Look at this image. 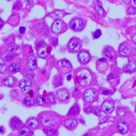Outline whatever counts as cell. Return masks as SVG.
<instances>
[{
    "mask_svg": "<svg viewBox=\"0 0 136 136\" xmlns=\"http://www.w3.org/2000/svg\"><path fill=\"white\" fill-rule=\"evenodd\" d=\"M75 79L80 85L86 87L91 83L93 76L91 72L87 68H81L76 72Z\"/></svg>",
    "mask_w": 136,
    "mask_h": 136,
    "instance_id": "1",
    "label": "cell"
},
{
    "mask_svg": "<svg viewBox=\"0 0 136 136\" xmlns=\"http://www.w3.org/2000/svg\"><path fill=\"white\" fill-rule=\"evenodd\" d=\"M39 121L43 127L51 128L57 125L58 119L57 116L52 113L45 112L40 115Z\"/></svg>",
    "mask_w": 136,
    "mask_h": 136,
    "instance_id": "2",
    "label": "cell"
},
{
    "mask_svg": "<svg viewBox=\"0 0 136 136\" xmlns=\"http://www.w3.org/2000/svg\"><path fill=\"white\" fill-rule=\"evenodd\" d=\"M97 97V93L95 89L89 88L87 89L83 94V98L87 103H91L95 101Z\"/></svg>",
    "mask_w": 136,
    "mask_h": 136,
    "instance_id": "3",
    "label": "cell"
},
{
    "mask_svg": "<svg viewBox=\"0 0 136 136\" xmlns=\"http://www.w3.org/2000/svg\"><path fill=\"white\" fill-rule=\"evenodd\" d=\"M66 25L61 20H57L53 22L52 26V30L54 34L61 33L66 30Z\"/></svg>",
    "mask_w": 136,
    "mask_h": 136,
    "instance_id": "4",
    "label": "cell"
},
{
    "mask_svg": "<svg viewBox=\"0 0 136 136\" xmlns=\"http://www.w3.org/2000/svg\"><path fill=\"white\" fill-rule=\"evenodd\" d=\"M101 110L105 114H110L114 109V103L111 100L104 101L101 106Z\"/></svg>",
    "mask_w": 136,
    "mask_h": 136,
    "instance_id": "5",
    "label": "cell"
},
{
    "mask_svg": "<svg viewBox=\"0 0 136 136\" xmlns=\"http://www.w3.org/2000/svg\"><path fill=\"white\" fill-rule=\"evenodd\" d=\"M71 28L75 31H81L84 28V24L82 20L80 18H74L70 22Z\"/></svg>",
    "mask_w": 136,
    "mask_h": 136,
    "instance_id": "6",
    "label": "cell"
},
{
    "mask_svg": "<svg viewBox=\"0 0 136 136\" xmlns=\"http://www.w3.org/2000/svg\"><path fill=\"white\" fill-rule=\"evenodd\" d=\"M81 43L79 40L75 38H72L68 44V47L69 49L74 52L78 51L81 48Z\"/></svg>",
    "mask_w": 136,
    "mask_h": 136,
    "instance_id": "7",
    "label": "cell"
},
{
    "mask_svg": "<svg viewBox=\"0 0 136 136\" xmlns=\"http://www.w3.org/2000/svg\"><path fill=\"white\" fill-rule=\"evenodd\" d=\"M79 61L82 64H87L88 63L90 59V54L86 51H81L78 55Z\"/></svg>",
    "mask_w": 136,
    "mask_h": 136,
    "instance_id": "8",
    "label": "cell"
},
{
    "mask_svg": "<svg viewBox=\"0 0 136 136\" xmlns=\"http://www.w3.org/2000/svg\"><path fill=\"white\" fill-rule=\"evenodd\" d=\"M119 53L122 57H128L131 54V50L125 44H121L119 47Z\"/></svg>",
    "mask_w": 136,
    "mask_h": 136,
    "instance_id": "9",
    "label": "cell"
},
{
    "mask_svg": "<svg viewBox=\"0 0 136 136\" xmlns=\"http://www.w3.org/2000/svg\"><path fill=\"white\" fill-rule=\"evenodd\" d=\"M51 50L50 47H41L37 51V55L39 58L44 59L47 57L48 54L50 53Z\"/></svg>",
    "mask_w": 136,
    "mask_h": 136,
    "instance_id": "10",
    "label": "cell"
},
{
    "mask_svg": "<svg viewBox=\"0 0 136 136\" xmlns=\"http://www.w3.org/2000/svg\"><path fill=\"white\" fill-rule=\"evenodd\" d=\"M65 125L67 129L72 130L77 126V121L73 119H68L65 121Z\"/></svg>",
    "mask_w": 136,
    "mask_h": 136,
    "instance_id": "11",
    "label": "cell"
},
{
    "mask_svg": "<svg viewBox=\"0 0 136 136\" xmlns=\"http://www.w3.org/2000/svg\"><path fill=\"white\" fill-rule=\"evenodd\" d=\"M126 71L129 72H134L136 71V61L134 60H130L126 66Z\"/></svg>",
    "mask_w": 136,
    "mask_h": 136,
    "instance_id": "12",
    "label": "cell"
},
{
    "mask_svg": "<svg viewBox=\"0 0 136 136\" xmlns=\"http://www.w3.org/2000/svg\"><path fill=\"white\" fill-rule=\"evenodd\" d=\"M57 96L62 101H65L69 98V94L68 91L65 89H59L57 92Z\"/></svg>",
    "mask_w": 136,
    "mask_h": 136,
    "instance_id": "13",
    "label": "cell"
},
{
    "mask_svg": "<svg viewBox=\"0 0 136 136\" xmlns=\"http://www.w3.org/2000/svg\"><path fill=\"white\" fill-rule=\"evenodd\" d=\"M117 128L118 131L122 134H125L128 131V126L127 124L123 122L118 123L117 125Z\"/></svg>",
    "mask_w": 136,
    "mask_h": 136,
    "instance_id": "14",
    "label": "cell"
},
{
    "mask_svg": "<svg viewBox=\"0 0 136 136\" xmlns=\"http://www.w3.org/2000/svg\"><path fill=\"white\" fill-rule=\"evenodd\" d=\"M27 67L30 70H34L37 67L36 59L34 57L30 58L28 61Z\"/></svg>",
    "mask_w": 136,
    "mask_h": 136,
    "instance_id": "15",
    "label": "cell"
},
{
    "mask_svg": "<svg viewBox=\"0 0 136 136\" xmlns=\"http://www.w3.org/2000/svg\"><path fill=\"white\" fill-rule=\"evenodd\" d=\"M21 125V122L20 120L16 118H13L11 120V126L14 129H17Z\"/></svg>",
    "mask_w": 136,
    "mask_h": 136,
    "instance_id": "16",
    "label": "cell"
},
{
    "mask_svg": "<svg viewBox=\"0 0 136 136\" xmlns=\"http://www.w3.org/2000/svg\"><path fill=\"white\" fill-rule=\"evenodd\" d=\"M27 125L30 126L32 128H36L38 127V122L36 119L35 118L29 119L27 122Z\"/></svg>",
    "mask_w": 136,
    "mask_h": 136,
    "instance_id": "17",
    "label": "cell"
},
{
    "mask_svg": "<svg viewBox=\"0 0 136 136\" xmlns=\"http://www.w3.org/2000/svg\"><path fill=\"white\" fill-rule=\"evenodd\" d=\"M20 69V65L18 63H12L9 67L10 72H17Z\"/></svg>",
    "mask_w": 136,
    "mask_h": 136,
    "instance_id": "18",
    "label": "cell"
},
{
    "mask_svg": "<svg viewBox=\"0 0 136 136\" xmlns=\"http://www.w3.org/2000/svg\"><path fill=\"white\" fill-rule=\"evenodd\" d=\"M30 133V130L27 127H23L19 130V135L20 136H25L29 135Z\"/></svg>",
    "mask_w": 136,
    "mask_h": 136,
    "instance_id": "19",
    "label": "cell"
},
{
    "mask_svg": "<svg viewBox=\"0 0 136 136\" xmlns=\"http://www.w3.org/2000/svg\"><path fill=\"white\" fill-rule=\"evenodd\" d=\"M15 83L14 79L11 77V76H8L6 77L4 80L5 85L7 87H12L14 85Z\"/></svg>",
    "mask_w": 136,
    "mask_h": 136,
    "instance_id": "20",
    "label": "cell"
},
{
    "mask_svg": "<svg viewBox=\"0 0 136 136\" xmlns=\"http://www.w3.org/2000/svg\"><path fill=\"white\" fill-rule=\"evenodd\" d=\"M58 65L60 67H66V68H69L71 67L70 63L69 61H68L67 60H65L60 61L58 63Z\"/></svg>",
    "mask_w": 136,
    "mask_h": 136,
    "instance_id": "21",
    "label": "cell"
},
{
    "mask_svg": "<svg viewBox=\"0 0 136 136\" xmlns=\"http://www.w3.org/2000/svg\"><path fill=\"white\" fill-rule=\"evenodd\" d=\"M6 69V65L4 60L0 58V73L4 72Z\"/></svg>",
    "mask_w": 136,
    "mask_h": 136,
    "instance_id": "22",
    "label": "cell"
},
{
    "mask_svg": "<svg viewBox=\"0 0 136 136\" xmlns=\"http://www.w3.org/2000/svg\"><path fill=\"white\" fill-rule=\"evenodd\" d=\"M23 102L28 106H31L34 104V99L32 97H27L23 100Z\"/></svg>",
    "mask_w": 136,
    "mask_h": 136,
    "instance_id": "23",
    "label": "cell"
},
{
    "mask_svg": "<svg viewBox=\"0 0 136 136\" xmlns=\"http://www.w3.org/2000/svg\"><path fill=\"white\" fill-rule=\"evenodd\" d=\"M95 10L96 11L97 13L101 16H104L105 14L104 10L103 9V7L99 4H97L95 6Z\"/></svg>",
    "mask_w": 136,
    "mask_h": 136,
    "instance_id": "24",
    "label": "cell"
},
{
    "mask_svg": "<svg viewBox=\"0 0 136 136\" xmlns=\"http://www.w3.org/2000/svg\"><path fill=\"white\" fill-rule=\"evenodd\" d=\"M19 85L21 88H22L26 86H31V83L30 81L26 80H22L20 81Z\"/></svg>",
    "mask_w": 136,
    "mask_h": 136,
    "instance_id": "25",
    "label": "cell"
},
{
    "mask_svg": "<svg viewBox=\"0 0 136 136\" xmlns=\"http://www.w3.org/2000/svg\"><path fill=\"white\" fill-rule=\"evenodd\" d=\"M79 112V108L78 106H74L71 108V110L70 111V114L71 115H75L78 114Z\"/></svg>",
    "mask_w": 136,
    "mask_h": 136,
    "instance_id": "26",
    "label": "cell"
},
{
    "mask_svg": "<svg viewBox=\"0 0 136 136\" xmlns=\"http://www.w3.org/2000/svg\"><path fill=\"white\" fill-rule=\"evenodd\" d=\"M36 102L39 105H44L46 103L45 99L44 97L39 96L36 98Z\"/></svg>",
    "mask_w": 136,
    "mask_h": 136,
    "instance_id": "27",
    "label": "cell"
},
{
    "mask_svg": "<svg viewBox=\"0 0 136 136\" xmlns=\"http://www.w3.org/2000/svg\"><path fill=\"white\" fill-rule=\"evenodd\" d=\"M117 114L120 118H122L126 114V112L123 108L119 107L117 111Z\"/></svg>",
    "mask_w": 136,
    "mask_h": 136,
    "instance_id": "28",
    "label": "cell"
},
{
    "mask_svg": "<svg viewBox=\"0 0 136 136\" xmlns=\"http://www.w3.org/2000/svg\"><path fill=\"white\" fill-rule=\"evenodd\" d=\"M127 13L130 15H135L136 13V8L134 6H129L127 9Z\"/></svg>",
    "mask_w": 136,
    "mask_h": 136,
    "instance_id": "29",
    "label": "cell"
},
{
    "mask_svg": "<svg viewBox=\"0 0 136 136\" xmlns=\"http://www.w3.org/2000/svg\"><path fill=\"white\" fill-rule=\"evenodd\" d=\"M104 53L105 55L107 58H110L111 57V55L112 54V49L109 46L106 47L105 49L104 50Z\"/></svg>",
    "mask_w": 136,
    "mask_h": 136,
    "instance_id": "30",
    "label": "cell"
},
{
    "mask_svg": "<svg viewBox=\"0 0 136 136\" xmlns=\"http://www.w3.org/2000/svg\"><path fill=\"white\" fill-rule=\"evenodd\" d=\"M102 35V31L100 29H97L95 31V33H94L93 36L95 39H98Z\"/></svg>",
    "mask_w": 136,
    "mask_h": 136,
    "instance_id": "31",
    "label": "cell"
},
{
    "mask_svg": "<svg viewBox=\"0 0 136 136\" xmlns=\"http://www.w3.org/2000/svg\"><path fill=\"white\" fill-rule=\"evenodd\" d=\"M31 86H26L21 88L22 93L25 94H28V93L31 90Z\"/></svg>",
    "mask_w": 136,
    "mask_h": 136,
    "instance_id": "32",
    "label": "cell"
},
{
    "mask_svg": "<svg viewBox=\"0 0 136 136\" xmlns=\"http://www.w3.org/2000/svg\"><path fill=\"white\" fill-rule=\"evenodd\" d=\"M45 132H44V133H46V134L47 135H49V136H52V135H53L55 133V130H54V129H47V130H45Z\"/></svg>",
    "mask_w": 136,
    "mask_h": 136,
    "instance_id": "33",
    "label": "cell"
},
{
    "mask_svg": "<svg viewBox=\"0 0 136 136\" xmlns=\"http://www.w3.org/2000/svg\"><path fill=\"white\" fill-rule=\"evenodd\" d=\"M48 99H49V101L51 103H54L55 102V99L53 95L51 93L48 96Z\"/></svg>",
    "mask_w": 136,
    "mask_h": 136,
    "instance_id": "34",
    "label": "cell"
},
{
    "mask_svg": "<svg viewBox=\"0 0 136 136\" xmlns=\"http://www.w3.org/2000/svg\"><path fill=\"white\" fill-rule=\"evenodd\" d=\"M17 47L12 46H10V47H9V48H8L7 51L9 53H12L14 52L15 51H17Z\"/></svg>",
    "mask_w": 136,
    "mask_h": 136,
    "instance_id": "35",
    "label": "cell"
},
{
    "mask_svg": "<svg viewBox=\"0 0 136 136\" xmlns=\"http://www.w3.org/2000/svg\"><path fill=\"white\" fill-rule=\"evenodd\" d=\"M84 112H85L86 114H90L93 112V107L91 106L87 107L85 109V110H84Z\"/></svg>",
    "mask_w": 136,
    "mask_h": 136,
    "instance_id": "36",
    "label": "cell"
},
{
    "mask_svg": "<svg viewBox=\"0 0 136 136\" xmlns=\"http://www.w3.org/2000/svg\"><path fill=\"white\" fill-rule=\"evenodd\" d=\"M5 58L6 59V60L9 62V61L13 60V59H14V57H13V55H8L6 56Z\"/></svg>",
    "mask_w": 136,
    "mask_h": 136,
    "instance_id": "37",
    "label": "cell"
},
{
    "mask_svg": "<svg viewBox=\"0 0 136 136\" xmlns=\"http://www.w3.org/2000/svg\"><path fill=\"white\" fill-rule=\"evenodd\" d=\"M116 78V75L114 74H110L109 75H108L107 77V80H112L113 79H115Z\"/></svg>",
    "mask_w": 136,
    "mask_h": 136,
    "instance_id": "38",
    "label": "cell"
},
{
    "mask_svg": "<svg viewBox=\"0 0 136 136\" xmlns=\"http://www.w3.org/2000/svg\"><path fill=\"white\" fill-rule=\"evenodd\" d=\"M102 94L103 95H109L111 94V91L110 90H109V89L104 90L102 91Z\"/></svg>",
    "mask_w": 136,
    "mask_h": 136,
    "instance_id": "39",
    "label": "cell"
},
{
    "mask_svg": "<svg viewBox=\"0 0 136 136\" xmlns=\"http://www.w3.org/2000/svg\"><path fill=\"white\" fill-rule=\"evenodd\" d=\"M56 14H57V15H58V17H63V16L65 15V14H64L63 12H62V11H58L57 12H55V13Z\"/></svg>",
    "mask_w": 136,
    "mask_h": 136,
    "instance_id": "40",
    "label": "cell"
},
{
    "mask_svg": "<svg viewBox=\"0 0 136 136\" xmlns=\"http://www.w3.org/2000/svg\"><path fill=\"white\" fill-rule=\"evenodd\" d=\"M26 28L23 27H20L19 28V32L21 34H23L25 32Z\"/></svg>",
    "mask_w": 136,
    "mask_h": 136,
    "instance_id": "41",
    "label": "cell"
},
{
    "mask_svg": "<svg viewBox=\"0 0 136 136\" xmlns=\"http://www.w3.org/2000/svg\"><path fill=\"white\" fill-rule=\"evenodd\" d=\"M33 77H34V75H33V74H32V73H29L28 75H27V78L29 79H31L32 78H33Z\"/></svg>",
    "mask_w": 136,
    "mask_h": 136,
    "instance_id": "42",
    "label": "cell"
},
{
    "mask_svg": "<svg viewBox=\"0 0 136 136\" xmlns=\"http://www.w3.org/2000/svg\"><path fill=\"white\" fill-rule=\"evenodd\" d=\"M99 61H101V62H106L107 60H106V58H103L100 59H99Z\"/></svg>",
    "mask_w": 136,
    "mask_h": 136,
    "instance_id": "43",
    "label": "cell"
},
{
    "mask_svg": "<svg viewBox=\"0 0 136 136\" xmlns=\"http://www.w3.org/2000/svg\"><path fill=\"white\" fill-rule=\"evenodd\" d=\"M27 1L30 5L34 4V1H33V0H27Z\"/></svg>",
    "mask_w": 136,
    "mask_h": 136,
    "instance_id": "44",
    "label": "cell"
},
{
    "mask_svg": "<svg viewBox=\"0 0 136 136\" xmlns=\"http://www.w3.org/2000/svg\"><path fill=\"white\" fill-rule=\"evenodd\" d=\"M133 42L136 45V34L134 36L133 38Z\"/></svg>",
    "mask_w": 136,
    "mask_h": 136,
    "instance_id": "45",
    "label": "cell"
},
{
    "mask_svg": "<svg viewBox=\"0 0 136 136\" xmlns=\"http://www.w3.org/2000/svg\"><path fill=\"white\" fill-rule=\"evenodd\" d=\"M28 94L30 96V97H33V96H34V94H33V91H32L31 90L28 93Z\"/></svg>",
    "mask_w": 136,
    "mask_h": 136,
    "instance_id": "46",
    "label": "cell"
},
{
    "mask_svg": "<svg viewBox=\"0 0 136 136\" xmlns=\"http://www.w3.org/2000/svg\"><path fill=\"white\" fill-rule=\"evenodd\" d=\"M122 1L126 4H129L131 2V0H122Z\"/></svg>",
    "mask_w": 136,
    "mask_h": 136,
    "instance_id": "47",
    "label": "cell"
},
{
    "mask_svg": "<svg viewBox=\"0 0 136 136\" xmlns=\"http://www.w3.org/2000/svg\"><path fill=\"white\" fill-rule=\"evenodd\" d=\"M67 80H70V79H71V74H69V75H68L67 76Z\"/></svg>",
    "mask_w": 136,
    "mask_h": 136,
    "instance_id": "48",
    "label": "cell"
},
{
    "mask_svg": "<svg viewBox=\"0 0 136 136\" xmlns=\"http://www.w3.org/2000/svg\"><path fill=\"white\" fill-rule=\"evenodd\" d=\"M3 26V21L0 19V28H1V27Z\"/></svg>",
    "mask_w": 136,
    "mask_h": 136,
    "instance_id": "49",
    "label": "cell"
},
{
    "mask_svg": "<svg viewBox=\"0 0 136 136\" xmlns=\"http://www.w3.org/2000/svg\"><path fill=\"white\" fill-rule=\"evenodd\" d=\"M3 129L1 128V127H0V133H3Z\"/></svg>",
    "mask_w": 136,
    "mask_h": 136,
    "instance_id": "50",
    "label": "cell"
},
{
    "mask_svg": "<svg viewBox=\"0 0 136 136\" xmlns=\"http://www.w3.org/2000/svg\"><path fill=\"white\" fill-rule=\"evenodd\" d=\"M133 1H134V3L136 5V0H133Z\"/></svg>",
    "mask_w": 136,
    "mask_h": 136,
    "instance_id": "51",
    "label": "cell"
},
{
    "mask_svg": "<svg viewBox=\"0 0 136 136\" xmlns=\"http://www.w3.org/2000/svg\"><path fill=\"white\" fill-rule=\"evenodd\" d=\"M135 112H136V106L135 107Z\"/></svg>",
    "mask_w": 136,
    "mask_h": 136,
    "instance_id": "52",
    "label": "cell"
}]
</instances>
